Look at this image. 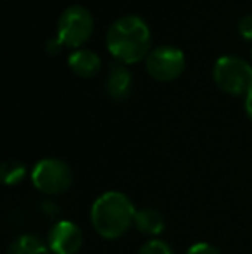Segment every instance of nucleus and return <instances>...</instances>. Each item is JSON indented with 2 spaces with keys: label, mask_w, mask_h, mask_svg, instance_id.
<instances>
[{
  "label": "nucleus",
  "mask_w": 252,
  "mask_h": 254,
  "mask_svg": "<svg viewBox=\"0 0 252 254\" xmlns=\"http://www.w3.org/2000/svg\"><path fill=\"white\" fill-rule=\"evenodd\" d=\"M64 47V45L59 42L57 37H52L47 40V44H45V49H47V52L50 54V56H55V54L61 52V49Z\"/></svg>",
  "instance_id": "dca6fc26"
},
{
  "label": "nucleus",
  "mask_w": 252,
  "mask_h": 254,
  "mask_svg": "<svg viewBox=\"0 0 252 254\" xmlns=\"http://www.w3.org/2000/svg\"><path fill=\"white\" fill-rule=\"evenodd\" d=\"M187 59L182 49L175 45H159L145 57L147 73L157 81H173L185 71Z\"/></svg>",
  "instance_id": "423d86ee"
},
{
  "label": "nucleus",
  "mask_w": 252,
  "mask_h": 254,
  "mask_svg": "<svg viewBox=\"0 0 252 254\" xmlns=\"http://www.w3.org/2000/svg\"><path fill=\"white\" fill-rule=\"evenodd\" d=\"M31 182L35 189L45 195L64 194L73 184V171L69 164L57 157H45L31 170Z\"/></svg>",
  "instance_id": "39448f33"
},
{
  "label": "nucleus",
  "mask_w": 252,
  "mask_h": 254,
  "mask_svg": "<svg viewBox=\"0 0 252 254\" xmlns=\"http://www.w3.org/2000/svg\"><path fill=\"white\" fill-rule=\"evenodd\" d=\"M151 28L144 17L126 14L109 26L105 45L118 63L133 64L142 61L151 52Z\"/></svg>",
  "instance_id": "f257e3e1"
},
{
  "label": "nucleus",
  "mask_w": 252,
  "mask_h": 254,
  "mask_svg": "<svg viewBox=\"0 0 252 254\" xmlns=\"http://www.w3.org/2000/svg\"><path fill=\"white\" fill-rule=\"evenodd\" d=\"M133 202L119 190H109L99 195L92 204L90 221L94 230L105 241H116L123 237L135 225Z\"/></svg>",
  "instance_id": "f03ea898"
},
{
  "label": "nucleus",
  "mask_w": 252,
  "mask_h": 254,
  "mask_svg": "<svg viewBox=\"0 0 252 254\" xmlns=\"http://www.w3.org/2000/svg\"><path fill=\"white\" fill-rule=\"evenodd\" d=\"M185 254H219V251L216 246L209 244V242H197V244L190 246Z\"/></svg>",
  "instance_id": "4468645a"
},
{
  "label": "nucleus",
  "mask_w": 252,
  "mask_h": 254,
  "mask_svg": "<svg viewBox=\"0 0 252 254\" xmlns=\"http://www.w3.org/2000/svg\"><path fill=\"white\" fill-rule=\"evenodd\" d=\"M94 33V16L83 5H69L61 12L57 21V35L59 42L64 47L80 49L85 42Z\"/></svg>",
  "instance_id": "20e7f679"
},
{
  "label": "nucleus",
  "mask_w": 252,
  "mask_h": 254,
  "mask_svg": "<svg viewBox=\"0 0 252 254\" xmlns=\"http://www.w3.org/2000/svg\"><path fill=\"white\" fill-rule=\"evenodd\" d=\"M47 244L54 254H78L83 248V232L73 221L61 220L49 230Z\"/></svg>",
  "instance_id": "0eeeda50"
},
{
  "label": "nucleus",
  "mask_w": 252,
  "mask_h": 254,
  "mask_svg": "<svg viewBox=\"0 0 252 254\" xmlns=\"http://www.w3.org/2000/svg\"><path fill=\"white\" fill-rule=\"evenodd\" d=\"M137 230L144 235H151V237H155V235H161L166 228V220L157 209L154 207H142V209L137 211L135 214V225Z\"/></svg>",
  "instance_id": "9d476101"
},
{
  "label": "nucleus",
  "mask_w": 252,
  "mask_h": 254,
  "mask_svg": "<svg viewBox=\"0 0 252 254\" xmlns=\"http://www.w3.org/2000/svg\"><path fill=\"white\" fill-rule=\"evenodd\" d=\"M137 254H173V249L169 248L168 242L161 241V239H151L140 246Z\"/></svg>",
  "instance_id": "ddd939ff"
},
{
  "label": "nucleus",
  "mask_w": 252,
  "mask_h": 254,
  "mask_svg": "<svg viewBox=\"0 0 252 254\" xmlns=\"http://www.w3.org/2000/svg\"><path fill=\"white\" fill-rule=\"evenodd\" d=\"M239 33L242 35L246 40H252V14H246V16L239 21Z\"/></svg>",
  "instance_id": "2eb2a0df"
},
{
  "label": "nucleus",
  "mask_w": 252,
  "mask_h": 254,
  "mask_svg": "<svg viewBox=\"0 0 252 254\" xmlns=\"http://www.w3.org/2000/svg\"><path fill=\"white\" fill-rule=\"evenodd\" d=\"M212 78L228 95L246 99L252 94V64L239 56H221L216 59Z\"/></svg>",
  "instance_id": "7ed1b4c3"
},
{
  "label": "nucleus",
  "mask_w": 252,
  "mask_h": 254,
  "mask_svg": "<svg viewBox=\"0 0 252 254\" xmlns=\"http://www.w3.org/2000/svg\"><path fill=\"white\" fill-rule=\"evenodd\" d=\"M0 173H2V180L5 185H17L26 177V166L21 161L9 159L2 164Z\"/></svg>",
  "instance_id": "f8f14e48"
},
{
  "label": "nucleus",
  "mask_w": 252,
  "mask_h": 254,
  "mask_svg": "<svg viewBox=\"0 0 252 254\" xmlns=\"http://www.w3.org/2000/svg\"><path fill=\"white\" fill-rule=\"evenodd\" d=\"M101 57L90 49H76L67 57V66L76 76L94 78L101 71Z\"/></svg>",
  "instance_id": "1a4fd4ad"
},
{
  "label": "nucleus",
  "mask_w": 252,
  "mask_h": 254,
  "mask_svg": "<svg viewBox=\"0 0 252 254\" xmlns=\"http://www.w3.org/2000/svg\"><path fill=\"white\" fill-rule=\"evenodd\" d=\"M244 107H246V114L252 120V94L244 99Z\"/></svg>",
  "instance_id": "f3484780"
},
{
  "label": "nucleus",
  "mask_w": 252,
  "mask_h": 254,
  "mask_svg": "<svg viewBox=\"0 0 252 254\" xmlns=\"http://www.w3.org/2000/svg\"><path fill=\"white\" fill-rule=\"evenodd\" d=\"M131 88H133V76L123 63L111 64L105 78V94L109 99L116 102H123L130 97Z\"/></svg>",
  "instance_id": "6e6552de"
},
{
  "label": "nucleus",
  "mask_w": 252,
  "mask_h": 254,
  "mask_svg": "<svg viewBox=\"0 0 252 254\" xmlns=\"http://www.w3.org/2000/svg\"><path fill=\"white\" fill-rule=\"evenodd\" d=\"M50 248L40 237L33 234H24L14 239L9 244L5 254H50Z\"/></svg>",
  "instance_id": "9b49d317"
}]
</instances>
